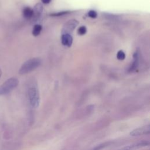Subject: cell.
<instances>
[{"label": "cell", "mask_w": 150, "mask_h": 150, "mask_svg": "<svg viewBox=\"0 0 150 150\" xmlns=\"http://www.w3.org/2000/svg\"><path fill=\"white\" fill-rule=\"evenodd\" d=\"M139 53L138 52H135L133 55V62L129 68V71H134L138 67L139 65Z\"/></svg>", "instance_id": "9"}, {"label": "cell", "mask_w": 150, "mask_h": 150, "mask_svg": "<svg viewBox=\"0 0 150 150\" xmlns=\"http://www.w3.org/2000/svg\"><path fill=\"white\" fill-rule=\"evenodd\" d=\"M28 97L30 105L33 108H38L40 103V96L36 85H32L28 89Z\"/></svg>", "instance_id": "3"}, {"label": "cell", "mask_w": 150, "mask_h": 150, "mask_svg": "<svg viewBox=\"0 0 150 150\" xmlns=\"http://www.w3.org/2000/svg\"><path fill=\"white\" fill-rule=\"evenodd\" d=\"M41 63V60L39 58L35 57L26 61L20 67L19 73L20 74H25L30 73L38 67Z\"/></svg>", "instance_id": "1"}, {"label": "cell", "mask_w": 150, "mask_h": 150, "mask_svg": "<svg viewBox=\"0 0 150 150\" xmlns=\"http://www.w3.org/2000/svg\"><path fill=\"white\" fill-rule=\"evenodd\" d=\"M87 32V28L84 26H80L78 29V33L80 35H83Z\"/></svg>", "instance_id": "14"}, {"label": "cell", "mask_w": 150, "mask_h": 150, "mask_svg": "<svg viewBox=\"0 0 150 150\" xmlns=\"http://www.w3.org/2000/svg\"><path fill=\"white\" fill-rule=\"evenodd\" d=\"M61 41L63 45L67 47H70L73 43V38L70 34L64 33L62 36Z\"/></svg>", "instance_id": "8"}, {"label": "cell", "mask_w": 150, "mask_h": 150, "mask_svg": "<svg viewBox=\"0 0 150 150\" xmlns=\"http://www.w3.org/2000/svg\"><path fill=\"white\" fill-rule=\"evenodd\" d=\"M19 84V80L15 77H11L6 80L0 86V96L9 93L15 88Z\"/></svg>", "instance_id": "2"}, {"label": "cell", "mask_w": 150, "mask_h": 150, "mask_svg": "<svg viewBox=\"0 0 150 150\" xmlns=\"http://www.w3.org/2000/svg\"><path fill=\"white\" fill-rule=\"evenodd\" d=\"M42 2L45 4H49L51 2V0H41Z\"/></svg>", "instance_id": "16"}, {"label": "cell", "mask_w": 150, "mask_h": 150, "mask_svg": "<svg viewBox=\"0 0 150 150\" xmlns=\"http://www.w3.org/2000/svg\"><path fill=\"white\" fill-rule=\"evenodd\" d=\"M79 22L76 19H71L67 22L63 26L62 29V33H68L72 32L73 30L76 28V27L78 25Z\"/></svg>", "instance_id": "5"}, {"label": "cell", "mask_w": 150, "mask_h": 150, "mask_svg": "<svg viewBox=\"0 0 150 150\" xmlns=\"http://www.w3.org/2000/svg\"><path fill=\"white\" fill-rule=\"evenodd\" d=\"M1 75H2V71H1V69H0V77H1Z\"/></svg>", "instance_id": "17"}, {"label": "cell", "mask_w": 150, "mask_h": 150, "mask_svg": "<svg viewBox=\"0 0 150 150\" xmlns=\"http://www.w3.org/2000/svg\"><path fill=\"white\" fill-rule=\"evenodd\" d=\"M111 144V142H104V143H102L101 144H99L98 145H97L96 146H95L94 148L90 149V150H101L102 149L105 148L106 146H108V145H110Z\"/></svg>", "instance_id": "12"}, {"label": "cell", "mask_w": 150, "mask_h": 150, "mask_svg": "<svg viewBox=\"0 0 150 150\" xmlns=\"http://www.w3.org/2000/svg\"><path fill=\"white\" fill-rule=\"evenodd\" d=\"M23 16L25 19H30L33 17V9L29 8V7H25L22 11Z\"/></svg>", "instance_id": "10"}, {"label": "cell", "mask_w": 150, "mask_h": 150, "mask_svg": "<svg viewBox=\"0 0 150 150\" xmlns=\"http://www.w3.org/2000/svg\"><path fill=\"white\" fill-rule=\"evenodd\" d=\"M42 29V27L40 25H39V24H37V25H35L33 28V29H32V34L33 36H38L40 33L41 32V30Z\"/></svg>", "instance_id": "11"}, {"label": "cell", "mask_w": 150, "mask_h": 150, "mask_svg": "<svg viewBox=\"0 0 150 150\" xmlns=\"http://www.w3.org/2000/svg\"><path fill=\"white\" fill-rule=\"evenodd\" d=\"M149 145V142L145 141H143L141 142L134 143L131 145H129L128 146H124L121 149H119L118 150H137L140 148L147 146Z\"/></svg>", "instance_id": "6"}, {"label": "cell", "mask_w": 150, "mask_h": 150, "mask_svg": "<svg viewBox=\"0 0 150 150\" xmlns=\"http://www.w3.org/2000/svg\"><path fill=\"white\" fill-rule=\"evenodd\" d=\"M43 11V6L40 4H37L35 6L33 9V17L32 19L34 21L36 22L40 16L41 13Z\"/></svg>", "instance_id": "7"}, {"label": "cell", "mask_w": 150, "mask_h": 150, "mask_svg": "<svg viewBox=\"0 0 150 150\" xmlns=\"http://www.w3.org/2000/svg\"><path fill=\"white\" fill-rule=\"evenodd\" d=\"M88 15L91 18H96L97 16V13L95 11L91 10L88 12Z\"/></svg>", "instance_id": "15"}, {"label": "cell", "mask_w": 150, "mask_h": 150, "mask_svg": "<svg viewBox=\"0 0 150 150\" xmlns=\"http://www.w3.org/2000/svg\"><path fill=\"white\" fill-rule=\"evenodd\" d=\"M149 133H150V125H144L141 127H139L133 129L132 131H131L129 134L132 137H137V136L149 134Z\"/></svg>", "instance_id": "4"}, {"label": "cell", "mask_w": 150, "mask_h": 150, "mask_svg": "<svg viewBox=\"0 0 150 150\" xmlns=\"http://www.w3.org/2000/svg\"><path fill=\"white\" fill-rule=\"evenodd\" d=\"M117 57L118 60H122L125 59V53L122 51V50H119L118 52H117Z\"/></svg>", "instance_id": "13"}]
</instances>
